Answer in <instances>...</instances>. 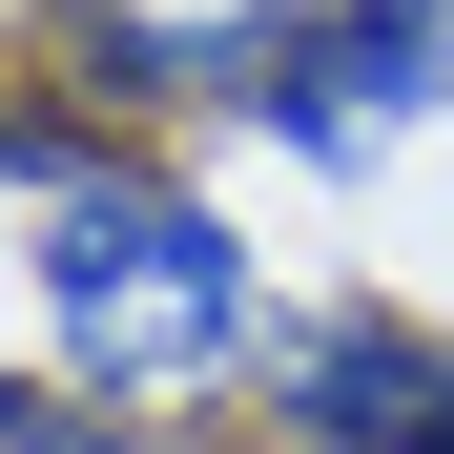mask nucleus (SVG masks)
<instances>
[{"label":"nucleus","instance_id":"f257e3e1","mask_svg":"<svg viewBox=\"0 0 454 454\" xmlns=\"http://www.w3.org/2000/svg\"><path fill=\"white\" fill-rule=\"evenodd\" d=\"M21 289H42V351L83 372V393H248L269 372V269L248 227H227L186 166H145V145H104L83 186L21 207Z\"/></svg>","mask_w":454,"mask_h":454},{"label":"nucleus","instance_id":"f03ea898","mask_svg":"<svg viewBox=\"0 0 454 454\" xmlns=\"http://www.w3.org/2000/svg\"><path fill=\"white\" fill-rule=\"evenodd\" d=\"M454 104V0H227L207 21V124L289 166H393Z\"/></svg>","mask_w":454,"mask_h":454},{"label":"nucleus","instance_id":"7ed1b4c3","mask_svg":"<svg viewBox=\"0 0 454 454\" xmlns=\"http://www.w3.org/2000/svg\"><path fill=\"white\" fill-rule=\"evenodd\" d=\"M269 434H310V454H454V331L393 310V289L269 310Z\"/></svg>","mask_w":454,"mask_h":454},{"label":"nucleus","instance_id":"20e7f679","mask_svg":"<svg viewBox=\"0 0 454 454\" xmlns=\"http://www.w3.org/2000/svg\"><path fill=\"white\" fill-rule=\"evenodd\" d=\"M0 454H145V413H124V393H83V372L42 351V372H0Z\"/></svg>","mask_w":454,"mask_h":454},{"label":"nucleus","instance_id":"39448f33","mask_svg":"<svg viewBox=\"0 0 454 454\" xmlns=\"http://www.w3.org/2000/svg\"><path fill=\"white\" fill-rule=\"evenodd\" d=\"M248 454H310V434H248Z\"/></svg>","mask_w":454,"mask_h":454}]
</instances>
